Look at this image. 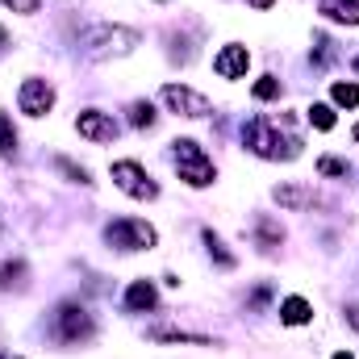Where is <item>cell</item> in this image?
Here are the masks:
<instances>
[{"label": "cell", "instance_id": "cell-1", "mask_svg": "<svg viewBox=\"0 0 359 359\" xmlns=\"http://www.w3.org/2000/svg\"><path fill=\"white\" fill-rule=\"evenodd\" d=\"M243 142L259 155V159H297L301 155V138L297 134H280V121L276 117H251L243 126Z\"/></svg>", "mask_w": 359, "mask_h": 359}, {"label": "cell", "instance_id": "cell-2", "mask_svg": "<svg viewBox=\"0 0 359 359\" xmlns=\"http://www.w3.org/2000/svg\"><path fill=\"white\" fill-rule=\"evenodd\" d=\"M172 155H176V172L188 188H209L217 172H213V159L205 155V147H196L192 138H176L172 142Z\"/></svg>", "mask_w": 359, "mask_h": 359}, {"label": "cell", "instance_id": "cell-3", "mask_svg": "<svg viewBox=\"0 0 359 359\" xmlns=\"http://www.w3.org/2000/svg\"><path fill=\"white\" fill-rule=\"evenodd\" d=\"M134 46H138V29H130V25H96L88 38H84V50H88V59H96V63L121 59Z\"/></svg>", "mask_w": 359, "mask_h": 359}, {"label": "cell", "instance_id": "cell-4", "mask_svg": "<svg viewBox=\"0 0 359 359\" xmlns=\"http://www.w3.org/2000/svg\"><path fill=\"white\" fill-rule=\"evenodd\" d=\"M104 243L117 247V251H151L159 243V234L142 217H121V222H109L104 226Z\"/></svg>", "mask_w": 359, "mask_h": 359}, {"label": "cell", "instance_id": "cell-5", "mask_svg": "<svg viewBox=\"0 0 359 359\" xmlns=\"http://www.w3.org/2000/svg\"><path fill=\"white\" fill-rule=\"evenodd\" d=\"M113 184L126 192V196H134V201H155L159 196V184L142 172V163H134V159H117L113 163Z\"/></svg>", "mask_w": 359, "mask_h": 359}, {"label": "cell", "instance_id": "cell-6", "mask_svg": "<svg viewBox=\"0 0 359 359\" xmlns=\"http://www.w3.org/2000/svg\"><path fill=\"white\" fill-rule=\"evenodd\" d=\"M55 334H59L63 343H88L92 339V313L84 305H76V301L59 305V313H55Z\"/></svg>", "mask_w": 359, "mask_h": 359}, {"label": "cell", "instance_id": "cell-7", "mask_svg": "<svg viewBox=\"0 0 359 359\" xmlns=\"http://www.w3.org/2000/svg\"><path fill=\"white\" fill-rule=\"evenodd\" d=\"M163 104L172 109V113H180V117H205L209 113V100L201 96V92L184 88V84H163Z\"/></svg>", "mask_w": 359, "mask_h": 359}, {"label": "cell", "instance_id": "cell-8", "mask_svg": "<svg viewBox=\"0 0 359 359\" xmlns=\"http://www.w3.org/2000/svg\"><path fill=\"white\" fill-rule=\"evenodd\" d=\"M17 104H21V113H29V117H46V113L55 109V88H50L46 80H25L21 92H17Z\"/></svg>", "mask_w": 359, "mask_h": 359}, {"label": "cell", "instance_id": "cell-9", "mask_svg": "<svg viewBox=\"0 0 359 359\" xmlns=\"http://www.w3.org/2000/svg\"><path fill=\"white\" fill-rule=\"evenodd\" d=\"M247 67H251V50H247V46H238V42L222 46V50H217V59H213V72H217L222 80H243V76H247Z\"/></svg>", "mask_w": 359, "mask_h": 359}, {"label": "cell", "instance_id": "cell-10", "mask_svg": "<svg viewBox=\"0 0 359 359\" xmlns=\"http://www.w3.org/2000/svg\"><path fill=\"white\" fill-rule=\"evenodd\" d=\"M76 130L92 138V142H113L117 138V121L109 117V113H100V109H84L80 117H76Z\"/></svg>", "mask_w": 359, "mask_h": 359}, {"label": "cell", "instance_id": "cell-11", "mask_svg": "<svg viewBox=\"0 0 359 359\" xmlns=\"http://www.w3.org/2000/svg\"><path fill=\"white\" fill-rule=\"evenodd\" d=\"M155 305H159V292H155V284H151V280H134V284L126 288V309L147 313V309H155Z\"/></svg>", "mask_w": 359, "mask_h": 359}, {"label": "cell", "instance_id": "cell-12", "mask_svg": "<svg viewBox=\"0 0 359 359\" xmlns=\"http://www.w3.org/2000/svg\"><path fill=\"white\" fill-rule=\"evenodd\" d=\"M318 13L343 25H359V0H318Z\"/></svg>", "mask_w": 359, "mask_h": 359}, {"label": "cell", "instance_id": "cell-13", "mask_svg": "<svg viewBox=\"0 0 359 359\" xmlns=\"http://www.w3.org/2000/svg\"><path fill=\"white\" fill-rule=\"evenodd\" d=\"M271 196H276L284 209H305V205H313V192H309L305 184H280Z\"/></svg>", "mask_w": 359, "mask_h": 359}, {"label": "cell", "instance_id": "cell-14", "mask_svg": "<svg viewBox=\"0 0 359 359\" xmlns=\"http://www.w3.org/2000/svg\"><path fill=\"white\" fill-rule=\"evenodd\" d=\"M309 318H313V309H309L305 297H288V301H280V322H284V326H305Z\"/></svg>", "mask_w": 359, "mask_h": 359}, {"label": "cell", "instance_id": "cell-15", "mask_svg": "<svg viewBox=\"0 0 359 359\" xmlns=\"http://www.w3.org/2000/svg\"><path fill=\"white\" fill-rule=\"evenodd\" d=\"M151 339H155V343H196V347H213V339H205V334H188V330H168V326L151 330Z\"/></svg>", "mask_w": 359, "mask_h": 359}, {"label": "cell", "instance_id": "cell-16", "mask_svg": "<svg viewBox=\"0 0 359 359\" xmlns=\"http://www.w3.org/2000/svg\"><path fill=\"white\" fill-rule=\"evenodd\" d=\"M205 247H209V255L217 259V268H226V271L234 268V255L226 251V243H222V238H217L213 230H205Z\"/></svg>", "mask_w": 359, "mask_h": 359}, {"label": "cell", "instance_id": "cell-17", "mask_svg": "<svg viewBox=\"0 0 359 359\" xmlns=\"http://www.w3.org/2000/svg\"><path fill=\"white\" fill-rule=\"evenodd\" d=\"M255 234H259V243H264V247H280V243H284V230H280L276 222H268V217H259V222H255Z\"/></svg>", "mask_w": 359, "mask_h": 359}, {"label": "cell", "instance_id": "cell-18", "mask_svg": "<svg viewBox=\"0 0 359 359\" xmlns=\"http://www.w3.org/2000/svg\"><path fill=\"white\" fill-rule=\"evenodd\" d=\"M330 96H334V104L355 109V104H359V84H351V80H347V84H334V88H330Z\"/></svg>", "mask_w": 359, "mask_h": 359}, {"label": "cell", "instance_id": "cell-19", "mask_svg": "<svg viewBox=\"0 0 359 359\" xmlns=\"http://www.w3.org/2000/svg\"><path fill=\"white\" fill-rule=\"evenodd\" d=\"M130 126H155V109H151V100H134L130 104Z\"/></svg>", "mask_w": 359, "mask_h": 359}, {"label": "cell", "instance_id": "cell-20", "mask_svg": "<svg viewBox=\"0 0 359 359\" xmlns=\"http://www.w3.org/2000/svg\"><path fill=\"white\" fill-rule=\"evenodd\" d=\"M309 121L318 130H334V109L330 104H309Z\"/></svg>", "mask_w": 359, "mask_h": 359}, {"label": "cell", "instance_id": "cell-21", "mask_svg": "<svg viewBox=\"0 0 359 359\" xmlns=\"http://www.w3.org/2000/svg\"><path fill=\"white\" fill-rule=\"evenodd\" d=\"M13 147H17V130H13L8 113H0V155H13Z\"/></svg>", "mask_w": 359, "mask_h": 359}, {"label": "cell", "instance_id": "cell-22", "mask_svg": "<svg viewBox=\"0 0 359 359\" xmlns=\"http://www.w3.org/2000/svg\"><path fill=\"white\" fill-rule=\"evenodd\" d=\"M251 92H255V100H276V96H280V80H276V76H264Z\"/></svg>", "mask_w": 359, "mask_h": 359}, {"label": "cell", "instance_id": "cell-23", "mask_svg": "<svg viewBox=\"0 0 359 359\" xmlns=\"http://www.w3.org/2000/svg\"><path fill=\"white\" fill-rule=\"evenodd\" d=\"M318 172H322V176H347V163L334 159V155H326V159L318 163Z\"/></svg>", "mask_w": 359, "mask_h": 359}, {"label": "cell", "instance_id": "cell-24", "mask_svg": "<svg viewBox=\"0 0 359 359\" xmlns=\"http://www.w3.org/2000/svg\"><path fill=\"white\" fill-rule=\"evenodd\" d=\"M17 276H25V264H8V268H0V288H13V284H21Z\"/></svg>", "mask_w": 359, "mask_h": 359}, {"label": "cell", "instance_id": "cell-25", "mask_svg": "<svg viewBox=\"0 0 359 359\" xmlns=\"http://www.w3.org/2000/svg\"><path fill=\"white\" fill-rule=\"evenodd\" d=\"M0 8H13V13H25L29 17V13L42 8V0H0Z\"/></svg>", "mask_w": 359, "mask_h": 359}, {"label": "cell", "instance_id": "cell-26", "mask_svg": "<svg viewBox=\"0 0 359 359\" xmlns=\"http://www.w3.org/2000/svg\"><path fill=\"white\" fill-rule=\"evenodd\" d=\"M59 172H63V176H72L76 184H92V176L84 172V168H76L72 159H59Z\"/></svg>", "mask_w": 359, "mask_h": 359}, {"label": "cell", "instance_id": "cell-27", "mask_svg": "<svg viewBox=\"0 0 359 359\" xmlns=\"http://www.w3.org/2000/svg\"><path fill=\"white\" fill-rule=\"evenodd\" d=\"M347 326L359 330V305H347Z\"/></svg>", "mask_w": 359, "mask_h": 359}, {"label": "cell", "instance_id": "cell-28", "mask_svg": "<svg viewBox=\"0 0 359 359\" xmlns=\"http://www.w3.org/2000/svg\"><path fill=\"white\" fill-rule=\"evenodd\" d=\"M247 4H255V8H271L276 0H247Z\"/></svg>", "mask_w": 359, "mask_h": 359}, {"label": "cell", "instance_id": "cell-29", "mask_svg": "<svg viewBox=\"0 0 359 359\" xmlns=\"http://www.w3.org/2000/svg\"><path fill=\"white\" fill-rule=\"evenodd\" d=\"M334 359H355V355H351V351H339V355H334Z\"/></svg>", "mask_w": 359, "mask_h": 359}, {"label": "cell", "instance_id": "cell-30", "mask_svg": "<svg viewBox=\"0 0 359 359\" xmlns=\"http://www.w3.org/2000/svg\"><path fill=\"white\" fill-rule=\"evenodd\" d=\"M355 138H359V126H355Z\"/></svg>", "mask_w": 359, "mask_h": 359}, {"label": "cell", "instance_id": "cell-31", "mask_svg": "<svg viewBox=\"0 0 359 359\" xmlns=\"http://www.w3.org/2000/svg\"><path fill=\"white\" fill-rule=\"evenodd\" d=\"M355 72H359V59H355Z\"/></svg>", "mask_w": 359, "mask_h": 359}, {"label": "cell", "instance_id": "cell-32", "mask_svg": "<svg viewBox=\"0 0 359 359\" xmlns=\"http://www.w3.org/2000/svg\"><path fill=\"white\" fill-rule=\"evenodd\" d=\"M0 359H4V355H0Z\"/></svg>", "mask_w": 359, "mask_h": 359}]
</instances>
